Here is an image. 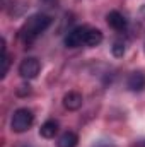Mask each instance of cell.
Here are the masks:
<instances>
[{
    "label": "cell",
    "mask_w": 145,
    "mask_h": 147,
    "mask_svg": "<svg viewBox=\"0 0 145 147\" xmlns=\"http://www.w3.org/2000/svg\"><path fill=\"white\" fill-rule=\"evenodd\" d=\"M125 50H126V45H125L123 39H116L113 43V46H111V51H113L114 57H123L125 55Z\"/></svg>",
    "instance_id": "11"
},
{
    "label": "cell",
    "mask_w": 145,
    "mask_h": 147,
    "mask_svg": "<svg viewBox=\"0 0 145 147\" xmlns=\"http://www.w3.org/2000/svg\"><path fill=\"white\" fill-rule=\"evenodd\" d=\"M126 87L133 92H140L145 89V74L144 72H132L126 79Z\"/></svg>",
    "instance_id": "5"
},
{
    "label": "cell",
    "mask_w": 145,
    "mask_h": 147,
    "mask_svg": "<svg viewBox=\"0 0 145 147\" xmlns=\"http://www.w3.org/2000/svg\"><path fill=\"white\" fill-rule=\"evenodd\" d=\"M94 147H108V144H97V146H94Z\"/></svg>",
    "instance_id": "13"
},
{
    "label": "cell",
    "mask_w": 145,
    "mask_h": 147,
    "mask_svg": "<svg viewBox=\"0 0 145 147\" xmlns=\"http://www.w3.org/2000/svg\"><path fill=\"white\" fill-rule=\"evenodd\" d=\"M56 134H58V121H55V120L44 121L39 128V135L44 137V139H53Z\"/></svg>",
    "instance_id": "8"
},
{
    "label": "cell",
    "mask_w": 145,
    "mask_h": 147,
    "mask_svg": "<svg viewBox=\"0 0 145 147\" xmlns=\"http://www.w3.org/2000/svg\"><path fill=\"white\" fill-rule=\"evenodd\" d=\"M34 121V115L33 111L28 110V108H19L17 111H14L12 115V120H10V127L14 132L17 134H22V132H28L31 128Z\"/></svg>",
    "instance_id": "2"
},
{
    "label": "cell",
    "mask_w": 145,
    "mask_h": 147,
    "mask_svg": "<svg viewBox=\"0 0 145 147\" xmlns=\"http://www.w3.org/2000/svg\"><path fill=\"white\" fill-rule=\"evenodd\" d=\"M84 103V98L80 92H75V91H70L63 96V106L68 111H77Z\"/></svg>",
    "instance_id": "7"
},
{
    "label": "cell",
    "mask_w": 145,
    "mask_h": 147,
    "mask_svg": "<svg viewBox=\"0 0 145 147\" xmlns=\"http://www.w3.org/2000/svg\"><path fill=\"white\" fill-rule=\"evenodd\" d=\"M77 142H79L77 134H73V132H63L58 137V140H56V147H75Z\"/></svg>",
    "instance_id": "9"
},
{
    "label": "cell",
    "mask_w": 145,
    "mask_h": 147,
    "mask_svg": "<svg viewBox=\"0 0 145 147\" xmlns=\"http://www.w3.org/2000/svg\"><path fill=\"white\" fill-rule=\"evenodd\" d=\"M103 43V33L99 29H94V28H89L87 31V36H85V46L89 48H94V46H99Z\"/></svg>",
    "instance_id": "10"
},
{
    "label": "cell",
    "mask_w": 145,
    "mask_h": 147,
    "mask_svg": "<svg viewBox=\"0 0 145 147\" xmlns=\"http://www.w3.org/2000/svg\"><path fill=\"white\" fill-rule=\"evenodd\" d=\"M50 24H51V17H50V16H46V14H34V16L28 17V21L22 24V28H21V31H19V38H21L26 45H29V43H33L43 31H46V29L50 28Z\"/></svg>",
    "instance_id": "1"
},
{
    "label": "cell",
    "mask_w": 145,
    "mask_h": 147,
    "mask_svg": "<svg viewBox=\"0 0 145 147\" xmlns=\"http://www.w3.org/2000/svg\"><path fill=\"white\" fill-rule=\"evenodd\" d=\"M106 21H108V24L114 29V31H125L126 26H128L125 16H123L121 12H118V10H111L108 14V17H106Z\"/></svg>",
    "instance_id": "6"
},
{
    "label": "cell",
    "mask_w": 145,
    "mask_h": 147,
    "mask_svg": "<svg viewBox=\"0 0 145 147\" xmlns=\"http://www.w3.org/2000/svg\"><path fill=\"white\" fill-rule=\"evenodd\" d=\"M140 16L145 19V5H142V7H140Z\"/></svg>",
    "instance_id": "12"
},
{
    "label": "cell",
    "mask_w": 145,
    "mask_h": 147,
    "mask_svg": "<svg viewBox=\"0 0 145 147\" xmlns=\"http://www.w3.org/2000/svg\"><path fill=\"white\" fill-rule=\"evenodd\" d=\"M39 70H41V63H39V60L34 58V57L24 58L21 62V65H19V74L24 79H34V77H38Z\"/></svg>",
    "instance_id": "3"
},
{
    "label": "cell",
    "mask_w": 145,
    "mask_h": 147,
    "mask_svg": "<svg viewBox=\"0 0 145 147\" xmlns=\"http://www.w3.org/2000/svg\"><path fill=\"white\" fill-rule=\"evenodd\" d=\"M87 31H89L87 26H79V28L72 29V31L65 36V46H67V48H79V46L85 45Z\"/></svg>",
    "instance_id": "4"
}]
</instances>
